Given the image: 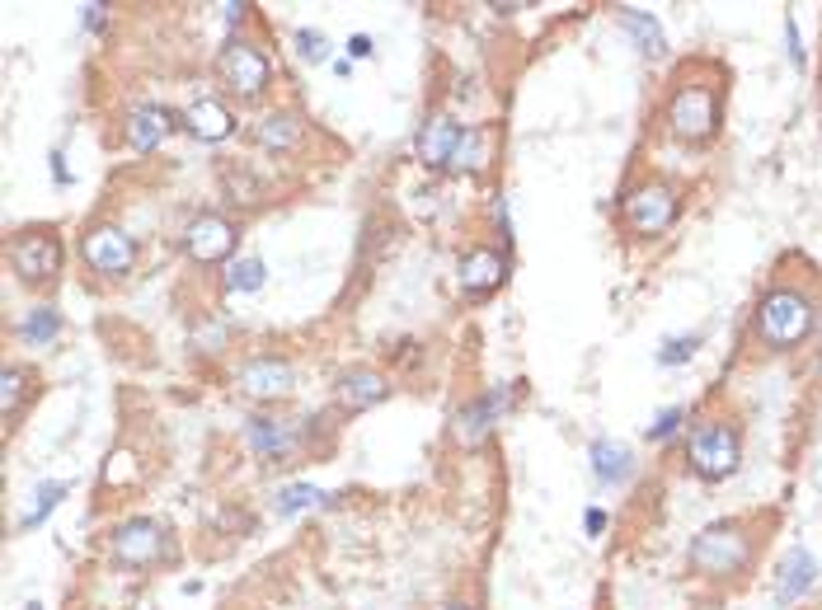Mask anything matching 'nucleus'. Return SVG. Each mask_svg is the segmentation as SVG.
Wrapping results in <instances>:
<instances>
[{
  "label": "nucleus",
  "mask_w": 822,
  "mask_h": 610,
  "mask_svg": "<svg viewBox=\"0 0 822 610\" xmlns=\"http://www.w3.org/2000/svg\"><path fill=\"white\" fill-rule=\"evenodd\" d=\"M461 141H466V122L456 118L451 108H433V113L423 118V127L414 132V160H419L428 174H451Z\"/></svg>",
  "instance_id": "18"
},
{
  "label": "nucleus",
  "mask_w": 822,
  "mask_h": 610,
  "mask_svg": "<svg viewBox=\"0 0 822 610\" xmlns=\"http://www.w3.org/2000/svg\"><path fill=\"white\" fill-rule=\"evenodd\" d=\"M29 610H38V606H29Z\"/></svg>",
  "instance_id": "41"
},
{
  "label": "nucleus",
  "mask_w": 822,
  "mask_h": 610,
  "mask_svg": "<svg viewBox=\"0 0 822 610\" xmlns=\"http://www.w3.org/2000/svg\"><path fill=\"white\" fill-rule=\"evenodd\" d=\"M235 390L254 409H282L301 390V366L287 352H249L245 362L235 366Z\"/></svg>",
  "instance_id": "11"
},
{
  "label": "nucleus",
  "mask_w": 822,
  "mask_h": 610,
  "mask_svg": "<svg viewBox=\"0 0 822 610\" xmlns=\"http://www.w3.org/2000/svg\"><path fill=\"white\" fill-rule=\"evenodd\" d=\"M292 47H296V57H301V66H320V61L334 52L329 33L315 29V24H301V29H292Z\"/></svg>",
  "instance_id": "30"
},
{
  "label": "nucleus",
  "mask_w": 822,
  "mask_h": 610,
  "mask_svg": "<svg viewBox=\"0 0 822 610\" xmlns=\"http://www.w3.org/2000/svg\"><path fill=\"white\" fill-rule=\"evenodd\" d=\"M339 498L329 493V488L311 484V479H287L268 493V507H273V517H306V512H325L334 507Z\"/></svg>",
  "instance_id": "25"
},
{
  "label": "nucleus",
  "mask_w": 822,
  "mask_h": 610,
  "mask_svg": "<svg viewBox=\"0 0 822 610\" xmlns=\"http://www.w3.org/2000/svg\"><path fill=\"white\" fill-rule=\"evenodd\" d=\"M343 57L353 61V66H357V61H372L376 57L372 33H348V38H343Z\"/></svg>",
  "instance_id": "35"
},
{
  "label": "nucleus",
  "mask_w": 822,
  "mask_h": 610,
  "mask_svg": "<svg viewBox=\"0 0 822 610\" xmlns=\"http://www.w3.org/2000/svg\"><path fill=\"white\" fill-rule=\"evenodd\" d=\"M47 165H52V188H71V169H66V151L52 146L47 151Z\"/></svg>",
  "instance_id": "37"
},
{
  "label": "nucleus",
  "mask_w": 822,
  "mask_h": 610,
  "mask_svg": "<svg viewBox=\"0 0 822 610\" xmlns=\"http://www.w3.org/2000/svg\"><path fill=\"white\" fill-rule=\"evenodd\" d=\"M179 249H184L188 263L198 268H226L231 259H240V221L226 212H202L188 216V226L179 230Z\"/></svg>",
  "instance_id": "12"
},
{
  "label": "nucleus",
  "mask_w": 822,
  "mask_h": 610,
  "mask_svg": "<svg viewBox=\"0 0 822 610\" xmlns=\"http://www.w3.org/2000/svg\"><path fill=\"white\" fill-rule=\"evenodd\" d=\"M785 52H790V66H794V71H804V66H808L804 38H799V19H794V15H785Z\"/></svg>",
  "instance_id": "33"
},
{
  "label": "nucleus",
  "mask_w": 822,
  "mask_h": 610,
  "mask_svg": "<svg viewBox=\"0 0 822 610\" xmlns=\"http://www.w3.org/2000/svg\"><path fill=\"white\" fill-rule=\"evenodd\" d=\"M682 212H686V183L667 179V174H653V169L625 183L621 202H616L621 230L639 244H658L667 230L682 221Z\"/></svg>",
  "instance_id": "5"
},
{
  "label": "nucleus",
  "mask_w": 822,
  "mask_h": 610,
  "mask_svg": "<svg viewBox=\"0 0 822 610\" xmlns=\"http://www.w3.org/2000/svg\"><path fill=\"white\" fill-rule=\"evenodd\" d=\"M700 348H705V334H700V329H686V334L663 338V343H658V352H653V362H658V366H686Z\"/></svg>",
  "instance_id": "29"
},
{
  "label": "nucleus",
  "mask_w": 822,
  "mask_h": 610,
  "mask_svg": "<svg viewBox=\"0 0 822 610\" xmlns=\"http://www.w3.org/2000/svg\"><path fill=\"white\" fill-rule=\"evenodd\" d=\"M174 132H179V113L170 104H160V99H137L123 113V141L137 155H156Z\"/></svg>",
  "instance_id": "19"
},
{
  "label": "nucleus",
  "mask_w": 822,
  "mask_h": 610,
  "mask_svg": "<svg viewBox=\"0 0 822 610\" xmlns=\"http://www.w3.org/2000/svg\"><path fill=\"white\" fill-rule=\"evenodd\" d=\"M249 141L268 155H301L311 146V118L296 104H268L249 118Z\"/></svg>",
  "instance_id": "17"
},
{
  "label": "nucleus",
  "mask_w": 822,
  "mask_h": 610,
  "mask_svg": "<svg viewBox=\"0 0 822 610\" xmlns=\"http://www.w3.org/2000/svg\"><path fill=\"white\" fill-rule=\"evenodd\" d=\"M686 427V409L682 404H672V409H658V418L649 423V432H644V442L649 446H667L677 432Z\"/></svg>",
  "instance_id": "32"
},
{
  "label": "nucleus",
  "mask_w": 822,
  "mask_h": 610,
  "mask_svg": "<svg viewBox=\"0 0 822 610\" xmlns=\"http://www.w3.org/2000/svg\"><path fill=\"white\" fill-rule=\"evenodd\" d=\"M221 287L231 291V296H259L268 287V263L259 254H240L221 268Z\"/></svg>",
  "instance_id": "28"
},
{
  "label": "nucleus",
  "mask_w": 822,
  "mask_h": 610,
  "mask_svg": "<svg viewBox=\"0 0 822 610\" xmlns=\"http://www.w3.org/2000/svg\"><path fill=\"white\" fill-rule=\"evenodd\" d=\"M822 582V564L813 559V549L808 545H790L785 549V559H780V568H776V606L780 610H794L799 601H804L813 587Z\"/></svg>",
  "instance_id": "21"
},
{
  "label": "nucleus",
  "mask_w": 822,
  "mask_h": 610,
  "mask_svg": "<svg viewBox=\"0 0 822 610\" xmlns=\"http://www.w3.org/2000/svg\"><path fill=\"white\" fill-rule=\"evenodd\" d=\"M606 526H611V512H606L602 503H588V507H583V535H588V540H602Z\"/></svg>",
  "instance_id": "36"
},
{
  "label": "nucleus",
  "mask_w": 822,
  "mask_h": 610,
  "mask_svg": "<svg viewBox=\"0 0 822 610\" xmlns=\"http://www.w3.org/2000/svg\"><path fill=\"white\" fill-rule=\"evenodd\" d=\"M616 19H621L625 38L635 43V52H639L644 61H663V57H667V33H663V24H658V15H653V10L621 5V10H616Z\"/></svg>",
  "instance_id": "26"
},
{
  "label": "nucleus",
  "mask_w": 822,
  "mask_h": 610,
  "mask_svg": "<svg viewBox=\"0 0 822 610\" xmlns=\"http://www.w3.org/2000/svg\"><path fill=\"white\" fill-rule=\"evenodd\" d=\"M508 277H512V254L494 240L466 244V249L456 254V291H461L466 301H489V296H498V291L508 287Z\"/></svg>",
  "instance_id": "14"
},
{
  "label": "nucleus",
  "mask_w": 822,
  "mask_h": 610,
  "mask_svg": "<svg viewBox=\"0 0 822 610\" xmlns=\"http://www.w3.org/2000/svg\"><path fill=\"white\" fill-rule=\"evenodd\" d=\"M588 465H592V479L602 488H625L639 470L635 446L616 442V437H597V442L588 446Z\"/></svg>",
  "instance_id": "23"
},
{
  "label": "nucleus",
  "mask_w": 822,
  "mask_h": 610,
  "mask_svg": "<svg viewBox=\"0 0 822 610\" xmlns=\"http://www.w3.org/2000/svg\"><path fill=\"white\" fill-rule=\"evenodd\" d=\"M489 226H494V244H503V249H517V230H512V202L508 193H489Z\"/></svg>",
  "instance_id": "31"
},
{
  "label": "nucleus",
  "mask_w": 822,
  "mask_h": 610,
  "mask_svg": "<svg viewBox=\"0 0 822 610\" xmlns=\"http://www.w3.org/2000/svg\"><path fill=\"white\" fill-rule=\"evenodd\" d=\"M508 409H512V385H489V390L466 395L451 409V423H447L451 442L461 446V451H484V442L498 432Z\"/></svg>",
  "instance_id": "13"
},
{
  "label": "nucleus",
  "mask_w": 822,
  "mask_h": 610,
  "mask_svg": "<svg viewBox=\"0 0 822 610\" xmlns=\"http://www.w3.org/2000/svg\"><path fill=\"white\" fill-rule=\"evenodd\" d=\"M273 80H278V66H273V47L259 38V33H226L217 47V85L231 104L259 108L273 94ZM268 108V104H264Z\"/></svg>",
  "instance_id": "6"
},
{
  "label": "nucleus",
  "mask_w": 822,
  "mask_h": 610,
  "mask_svg": "<svg viewBox=\"0 0 822 610\" xmlns=\"http://www.w3.org/2000/svg\"><path fill=\"white\" fill-rule=\"evenodd\" d=\"M76 259L94 282H127V277L137 273V263H141V244L127 226H118V221H109V216H99V221H90V226H80Z\"/></svg>",
  "instance_id": "10"
},
{
  "label": "nucleus",
  "mask_w": 822,
  "mask_h": 610,
  "mask_svg": "<svg viewBox=\"0 0 822 610\" xmlns=\"http://www.w3.org/2000/svg\"><path fill=\"white\" fill-rule=\"evenodd\" d=\"M761 535H766V521L761 517H719L710 526H700L691 540H686V568L691 578L714 582V587H733L743 582L752 568H757L761 554Z\"/></svg>",
  "instance_id": "3"
},
{
  "label": "nucleus",
  "mask_w": 822,
  "mask_h": 610,
  "mask_svg": "<svg viewBox=\"0 0 822 610\" xmlns=\"http://www.w3.org/2000/svg\"><path fill=\"white\" fill-rule=\"evenodd\" d=\"M818 99H822V94H818Z\"/></svg>",
  "instance_id": "42"
},
{
  "label": "nucleus",
  "mask_w": 822,
  "mask_h": 610,
  "mask_svg": "<svg viewBox=\"0 0 822 610\" xmlns=\"http://www.w3.org/2000/svg\"><path fill=\"white\" fill-rule=\"evenodd\" d=\"M390 395H395V385H390V376L372 362H348L329 376V409H339L343 418L381 409Z\"/></svg>",
  "instance_id": "15"
},
{
  "label": "nucleus",
  "mask_w": 822,
  "mask_h": 610,
  "mask_svg": "<svg viewBox=\"0 0 822 610\" xmlns=\"http://www.w3.org/2000/svg\"><path fill=\"white\" fill-rule=\"evenodd\" d=\"M66 498H71V479H38V484H33L29 507H24V517H19V531H38V526H47V517H52Z\"/></svg>",
  "instance_id": "27"
},
{
  "label": "nucleus",
  "mask_w": 822,
  "mask_h": 610,
  "mask_svg": "<svg viewBox=\"0 0 822 610\" xmlns=\"http://www.w3.org/2000/svg\"><path fill=\"white\" fill-rule=\"evenodd\" d=\"M320 432V418H301V413L282 409H254L240 423V442L259 465H292L306 456L311 437Z\"/></svg>",
  "instance_id": "9"
},
{
  "label": "nucleus",
  "mask_w": 822,
  "mask_h": 610,
  "mask_svg": "<svg viewBox=\"0 0 822 610\" xmlns=\"http://www.w3.org/2000/svg\"><path fill=\"white\" fill-rule=\"evenodd\" d=\"M442 610H480L470 596H451V601H442Z\"/></svg>",
  "instance_id": "38"
},
{
  "label": "nucleus",
  "mask_w": 822,
  "mask_h": 610,
  "mask_svg": "<svg viewBox=\"0 0 822 610\" xmlns=\"http://www.w3.org/2000/svg\"><path fill=\"white\" fill-rule=\"evenodd\" d=\"M179 132L198 146H226L240 137V113L221 90H207L179 108Z\"/></svg>",
  "instance_id": "16"
},
{
  "label": "nucleus",
  "mask_w": 822,
  "mask_h": 610,
  "mask_svg": "<svg viewBox=\"0 0 822 610\" xmlns=\"http://www.w3.org/2000/svg\"><path fill=\"white\" fill-rule=\"evenodd\" d=\"M686 470L696 474L700 484H729L733 474L743 470V427L733 413H705L686 427L682 442Z\"/></svg>",
  "instance_id": "7"
},
{
  "label": "nucleus",
  "mask_w": 822,
  "mask_h": 610,
  "mask_svg": "<svg viewBox=\"0 0 822 610\" xmlns=\"http://www.w3.org/2000/svg\"><path fill=\"white\" fill-rule=\"evenodd\" d=\"M334 76L348 80V76H353V61H348V57H334Z\"/></svg>",
  "instance_id": "39"
},
{
  "label": "nucleus",
  "mask_w": 822,
  "mask_h": 610,
  "mask_svg": "<svg viewBox=\"0 0 822 610\" xmlns=\"http://www.w3.org/2000/svg\"><path fill=\"white\" fill-rule=\"evenodd\" d=\"M62 334H66V315L57 301H29V310H19L10 320V338L19 348H33V352L52 348Z\"/></svg>",
  "instance_id": "22"
},
{
  "label": "nucleus",
  "mask_w": 822,
  "mask_h": 610,
  "mask_svg": "<svg viewBox=\"0 0 822 610\" xmlns=\"http://www.w3.org/2000/svg\"><path fill=\"white\" fill-rule=\"evenodd\" d=\"M822 324V291L804 277H776L752 310V343L766 357L799 352Z\"/></svg>",
  "instance_id": "2"
},
{
  "label": "nucleus",
  "mask_w": 822,
  "mask_h": 610,
  "mask_svg": "<svg viewBox=\"0 0 822 610\" xmlns=\"http://www.w3.org/2000/svg\"><path fill=\"white\" fill-rule=\"evenodd\" d=\"M113 10L109 5H80V29L85 33H109Z\"/></svg>",
  "instance_id": "34"
},
{
  "label": "nucleus",
  "mask_w": 822,
  "mask_h": 610,
  "mask_svg": "<svg viewBox=\"0 0 822 610\" xmlns=\"http://www.w3.org/2000/svg\"><path fill=\"white\" fill-rule=\"evenodd\" d=\"M663 132L686 151H710L724 132V71L710 61L682 66L677 85H667L663 99Z\"/></svg>",
  "instance_id": "1"
},
{
  "label": "nucleus",
  "mask_w": 822,
  "mask_h": 610,
  "mask_svg": "<svg viewBox=\"0 0 822 610\" xmlns=\"http://www.w3.org/2000/svg\"><path fill=\"white\" fill-rule=\"evenodd\" d=\"M43 395V371L33 362H5L0 366V418H5V432H15L24 409H33Z\"/></svg>",
  "instance_id": "20"
},
{
  "label": "nucleus",
  "mask_w": 822,
  "mask_h": 610,
  "mask_svg": "<svg viewBox=\"0 0 822 610\" xmlns=\"http://www.w3.org/2000/svg\"><path fill=\"white\" fill-rule=\"evenodd\" d=\"M5 268L24 291L47 301L66 277V235L57 221H29L5 235Z\"/></svg>",
  "instance_id": "4"
},
{
  "label": "nucleus",
  "mask_w": 822,
  "mask_h": 610,
  "mask_svg": "<svg viewBox=\"0 0 822 610\" xmlns=\"http://www.w3.org/2000/svg\"><path fill=\"white\" fill-rule=\"evenodd\" d=\"M494 155H498V127H489V122H466V141H461V151H456L451 174H461V179H484V174L494 169Z\"/></svg>",
  "instance_id": "24"
},
{
  "label": "nucleus",
  "mask_w": 822,
  "mask_h": 610,
  "mask_svg": "<svg viewBox=\"0 0 822 610\" xmlns=\"http://www.w3.org/2000/svg\"><path fill=\"white\" fill-rule=\"evenodd\" d=\"M104 549L118 568H137V573H160V568L179 564V535L165 517H123L104 535Z\"/></svg>",
  "instance_id": "8"
},
{
  "label": "nucleus",
  "mask_w": 822,
  "mask_h": 610,
  "mask_svg": "<svg viewBox=\"0 0 822 610\" xmlns=\"http://www.w3.org/2000/svg\"><path fill=\"white\" fill-rule=\"evenodd\" d=\"M813 376L822 381V348H818V357H813Z\"/></svg>",
  "instance_id": "40"
}]
</instances>
